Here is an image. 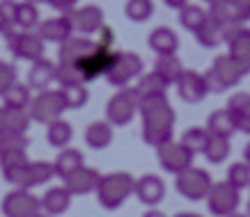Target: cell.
Here are the masks:
<instances>
[{
  "label": "cell",
  "mask_w": 250,
  "mask_h": 217,
  "mask_svg": "<svg viewBox=\"0 0 250 217\" xmlns=\"http://www.w3.org/2000/svg\"><path fill=\"white\" fill-rule=\"evenodd\" d=\"M138 112L143 117V142L147 146L161 149L163 144L172 142L177 114H174L166 94L140 98V110Z\"/></svg>",
  "instance_id": "1"
},
{
  "label": "cell",
  "mask_w": 250,
  "mask_h": 217,
  "mask_svg": "<svg viewBox=\"0 0 250 217\" xmlns=\"http://www.w3.org/2000/svg\"><path fill=\"white\" fill-rule=\"evenodd\" d=\"M131 195H136V179L126 172H113L101 176V183L97 187V199L101 208L117 210Z\"/></svg>",
  "instance_id": "2"
},
{
  "label": "cell",
  "mask_w": 250,
  "mask_h": 217,
  "mask_svg": "<svg viewBox=\"0 0 250 217\" xmlns=\"http://www.w3.org/2000/svg\"><path fill=\"white\" fill-rule=\"evenodd\" d=\"M143 69H145L143 57H140L138 53H131V51L115 53L106 67V80L113 85V87L126 90V85L143 73Z\"/></svg>",
  "instance_id": "3"
},
{
  "label": "cell",
  "mask_w": 250,
  "mask_h": 217,
  "mask_svg": "<svg viewBox=\"0 0 250 217\" xmlns=\"http://www.w3.org/2000/svg\"><path fill=\"white\" fill-rule=\"evenodd\" d=\"M64 110H69V108H67V101H64L62 90H46V91H39L37 96L32 98L30 108H28V114H30L32 121L51 126L53 121L62 119Z\"/></svg>",
  "instance_id": "4"
},
{
  "label": "cell",
  "mask_w": 250,
  "mask_h": 217,
  "mask_svg": "<svg viewBox=\"0 0 250 217\" xmlns=\"http://www.w3.org/2000/svg\"><path fill=\"white\" fill-rule=\"evenodd\" d=\"M174 187H177V192L182 197H186L188 201H202V199L209 197L213 183H211L209 172L200 169V167H188L186 172L177 174Z\"/></svg>",
  "instance_id": "5"
},
{
  "label": "cell",
  "mask_w": 250,
  "mask_h": 217,
  "mask_svg": "<svg viewBox=\"0 0 250 217\" xmlns=\"http://www.w3.org/2000/svg\"><path fill=\"white\" fill-rule=\"evenodd\" d=\"M55 176V167L53 163H25L23 167L14 169L12 174L5 176V181H9L12 185H16L19 190H32L37 185H44Z\"/></svg>",
  "instance_id": "6"
},
{
  "label": "cell",
  "mask_w": 250,
  "mask_h": 217,
  "mask_svg": "<svg viewBox=\"0 0 250 217\" xmlns=\"http://www.w3.org/2000/svg\"><path fill=\"white\" fill-rule=\"evenodd\" d=\"M140 110V96L136 90H120L106 103V121L113 126H126Z\"/></svg>",
  "instance_id": "7"
},
{
  "label": "cell",
  "mask_w": 250,
  "mask_h": 217,
  "mask_svg": "<svg viewBox=\"0 0 250 217\" xmlns=\"http://www.w3.org/2000/svg\"><path fill=\"white\" fill-rule=\"evenodd\" d=\"M7 46L14 53V57L25 62H37L44 60V39L35 35V32H7Z\"/></svg>",
  "instance_id": "8"
},
{
  "label": "cell",
  "mask_w": 250,
  "mask_h": 217,
  "mask_svg": "<svg viewBox=\"0 0 250 217\" xmlns=\"http://www.w3.org/2000/svg\"><path fill=\"white\" fill-rule=\"evenodd\" d=\"M241 192L236 190L234 185H229L228 181L223 183H213L211 192L207 197V206L211 210V215L216 217H229L234 215L236 208H239V201H241Z\"/></svg>",
  "instance_id": "9"
},
{
  "label": "cell",
  "mask_w": 250,
  "mask_h": 217,
  "mask_svg": "<svg viewBox=\"0 0 250 217\" xmlns=\"http://www.w3.org/2000/svg\"><path fill=\"white\" fill-rule=\"evenodd\" d=\"M106 48L90 37H71L60 46V64H85Z\"/></svg>",
  "instance_id": "10"
},
{
  "label": "cell",
  "mask_w": 250,
  "mask_h": 217,
  "mask_svg": "<svg viewBox=\"0 0 250 217\" xmlns=\"http://www.w3.org/2000/svg\"><path fill=\"white\" fill-rule=\"evenodd\" d=\"M42 199L32 195L30 190H12L2 199V215L5 217H39Z\"/></svg>",
  "instance_id": "11"
},
{
  "label": "cell",
  "mask_w": 250,
  "mask_h": 217,
  "mask_svg": "<svg viewBox=\"0 0 250 217\" xmlns=\"http://www.w3.org/2000/svg\"><path fill=\"white\" fill-rule=\"evenodd\" d=\"M156 158H159V165L170 174H182L188 167H193V153H190L182 142H167L161 149H156Z\"/></svg>",
  "instance_id": "12"
},
{
  "label": "cell",
  "mask_w": 250,
  "mask_h": 217,
  "mask_svg": "<svg viewBox=\"0 0 250 217\" xmlns=\"http://www.w3.org/2000/svg\"><path fill=\"white\" fill-rule=\"evenodd\" d=\"M177 94H179V98H182L184 103L197 105V103H202L211 91L207 87L205 75L193 71V69H186L184 75L179 78V83H177Z\"/></svg>",
  "instance_id": "13"
},
{
  "label": "cell",
  "mask_w": 250,
  "mask_h": 217,
  "mask_svg": "<svg viewBox=\"0 0 250 217\" xmlns=\"http://www.w3.org/2000/svg\"><path fill=\"white\" fill-rule=\"evenodd\" d=\"M74 32H81V37L87 35H99L104 30V9L99 5H85V7L76 9V12H69Z\"/></svg>",
  "instance_id": "14"
},
{
  "label": "cell",
  "mask_w": 250,
  "mask_h": 217,
  "mask_svg": "<svg viewBox=\"0 0 250 217\" xmlns=\"http://www.w3.org/2000/svg\"><path fill=\"white\" fill-rule=\"evenodd\" d=\"M211 71H213V75L218 78L220 83H223L225 90L236 87V85L243 80V75L248 73V69L243 67V64H239L232 55H218V57L213 60V64H211Z\"/></svg>",
  "instance_id": "15"
},
{
  "label": "cell",
  "mask_w": 250,
  "mask_h": 217,
  "mask_svg": "<svg viewBox=\"0 0 250 217\" xmlns=\"http://www.w3.org/2000/svg\"><path fill=\"white\" fill-rule=\"evenodd\" d=\"M99 183H101V174L85 165L64 179V187L71 192V197H83L90 195V192H97Z\"/></svg>",
  "instance_id": "16"
},
{
  "label": "cell",
  "mask_w": 250,
  "mask_h": 217,
  "mask_svg": "<svg viewBox=\"0 0 250 217\" xmlns=\"http://www.w3.org/2000/svg\"><path fill=\"white\" fill-rule=\"evenodd\" d=\"M37 35L44 41H53V44H64L67 39L74 37V25H71V18L67 14L64 16H53V18H46V21L39 23Z\"/></svg>",
  "instance_id": "17"
},
{
  "label": "cell",
  "mask_w": 250,
  "mask_h": 217,
  "mask_svg": "<svg viewBox=\"0 0 250 217\" xmlns=\"http://www.w3.org/2000/svg\"><path fill=\"white\" fill-rule=\"evenodd\" d=\"M136 197L140 199V203L145 206H159L163 201V197H166V185H163V181L156 176V174H145L140 179L136 181Z\"/></svg>",
  "instance_id": "18"
},
{
  "label": "cell",
  "mask_w": 250,
  "mask_h": 217,
  "mask_svg": "<svg viewBox=\"0 0 250 217\" xmlns=\"http://www.w3.org/2000/svg\"><path fill=\"white\" fill-rule=\"evenodd\" d=\"M58 80V67L51 60H37L32 62L30 71H28V87L37 91H46L51 83Z\"/></svg>",
  "instance_id": "19"
},
{
  "label": "cell",
  "mask_w": 250,
  "mask_h": 217,
  "mask_svg": "<svg viewBox=\"0 0 250 217\" xmlns=\"http://www.w3.org/2000/svg\"><path fill=\"white\" fill-rule=\"evenodd\" d=\"M147 44L152 48L156 55H174L177 48H179V37H177V32L172 28H167V25H159V28H154L149 32V37H147Z\"/></svg>",
  "instance_id": "20"
},
{
  "label": "cell",
  "mask_w": 250,
  "mask_h": 217,
  "mask_svg": "<svg viewBox=\"0 0 250 217\" xmlns=\"http://www.w3.org/2000/svg\"><path fill=\"white\" fill-rule=\"evenodd\" d=\"M30 114L28 110H14V108H0V135L2 133H16L25 135L30 128Z\"/></svg>",
  "instance_id": "21"
},
{
  "label": "cell",
  "mask_w": 250,
  "mask_h": 217,
  "mask_svg": "<svg viewBox=\"0 0 250 217\" xmlns=\"http://www.w3.org/2000/svg\"><path fill=\"white\" fill-rule=\"evenodd\" d=\"M207 130L211 133V137L229 140L239 128H236V119L229 114L228 108H225V110H216V112L209 114V119H207Z\"/></svg>",
  "instance_id": "22"
},
{
  "label": "cell",
  "mask_w": 250,
  "mask_h": 217,
  "mask_svg": "<svg viewBox=\"0 0 250 217\" xmlns=\"http://www.w3.org/2000/svg\"><path fill=\"white\" fill-rule=\"evenodd\" d=\"M69 206H71V192H69L64 185L51 187V190H46V195L42 197V208H44L48 215H62V213L69 210Z\"/></svg>",
  "instance_id": "23"
},
{
  "label": "cell",
  "mask_w": 250,
  "mask_h": 217,
  "mask_svg": "<svg viewBox=\"0 0 250 217\" xmlns=\"http://www.w3.org/2000/svg\"><path fill=\"white\" fill-rule=\"evenodd\" d=\"M85 142L94 151L108 149L113 144V128L108 121H92L90 126L85 128Z\"/></svg>",
  "instance_id": "24"
},
{
  "label": "cell",
  "mask_w": 250,
  "mask_h": 217,
  "mask_svg": "<svg viewBox=\"0 0 250 217\" xmlns=\"http://www.w3.org/2000/svg\"><path fill=\"white\" fill-rule=\"evenodd\" d=\"M184 71H186V69H184L182 60H179L177 55H161V57H156V62H154V73H159L167 85L179 83V78L184 75Z\"/></svg>",
  "instance_id": "25"
},
{
  "label": "cell",
  "mask_w": 250,
  "mask_h": 217,
  "mask_svg": "<svg viewBox=\"0 0 250 217\" xmlns=\"http://www.w3.org/2000/svg\"><path fill=\"white\" fill-rule=\"evenodd\" d=\"M83 151L78 149H62L60 153H58V158H55V174L60 176V179H67L69 174H74L76 169H81V167L85 165L83 163Z\"/></svg>",
  "instance_id": "26"
},
{
  "label": "cell",
  "mask_w": 250,
  "mask_h": 217,
  "mask_svg": "<svg viewBox=\"0 0 250 217\" xmlns=\"http://www.w3.org/2000/svg\"><path fill=\"white\" fill-rule=\"evenodd\" d=\"M71 137H74V128H71V124L64 119H58L53 121L51 126H48V130H46V140H48V144L53 146V149H69V142H71Z\"/></svg>",
  "instance_id": "27"
},
{
  "label": "cell",
  "mask_w": 250,
  "mask_h": 217,
  "mask_svg": "<svg viewBox=\"0 0 250 217\" xmlns=\"http://www.w3.org/2000/svg\"><path fill=\"white\" fill-rule=\"evenodd\" d=\"M209 142H211V133H209L207 128H200V126L188 128V130H184V135H182V144L193 153V156L205 153Z\"/></svg>",
  "instance_id": "28"
},
{
  "label": "cell",
  "mask_w": 250,
  "mask_h": 217,
  "mask_svg": "<svg viewBox=\"0 0 250 217\" xmlns=\"http://www.w3.org/2000/svg\"><path fill=\"white\" fill-rule=\"evenodd\" d=\"M228 46H229L228 55H232L239 64H243V67L250 71V28L243 25V30L239 32Z\"/></svg>",
  "instance_id": "29"
},
{
  "label": "cell",
  "mask_w": 250,
  "mask_h": 217,
  "mask_svg": "<svg viewBox=\"0 0 250 217\" xmlns=\"http://www.w3.org/2000/svg\"><path fill=\"white\" fill-rule=\"evenodd\" d=\"M207 18H209V9H202L200 5H186V7L179 12V23H182V28H186V30L193 32V35L205 25Z\"/></svg>",
  "instance_id": "30"
},
{
  "label": "cell",
  "mask_w": 250,
  "mask_h": 217,
  "mask_svg": "<svg viewBox=\"0 0 250 217\" xmlns=\"http://www.w3.org/2000/svg\"><path fill=\"white\" fill-rule=\"evenodd\" d=\"M195 39H197V44L205 46V48H216V46H220L225 41V39H223V25L216 23L211 16H209L205 25L195 32Z\"/></svg>",
  "instance_id": "31"
},
{
  "label": "cell",
  "mask_w": 250,
  "mask_h": 217,
  "mask_svg": "<svg viewBox=\"0 0 250 217\" xmlns=\"http://www.w3.org/2000/svg\"><path fill=\"white\" fill-rule=\"evenodd\" d=\"M2 103L5 108H14V110H28L32 103V96H30V87L28 85H21L16 83L14 87H9L2 96Z\"/></svg>",
  "instance_id": "32"
},
{
  "label": "cell",
  "mask_w": 250,
  "mask_h": 217,
  "mask_svg": "<svg viewBox=\"0 0 250 217\" xmlns=\"http://www.w3.org/2000/svg\"><path fill=\"white\" fill-rule=\"evenodd\" d=\"M124 14L133 23H145L152 18L154 2L152 0H126V2H124Z\"/></svg>",
  "instance_id": "33"
},
{
  "label": "cell",
  "mask_w": 250,
  "mask_h": 217,
  "mask_svg": "<svg viewBox=\"0 0 250 217\" xmlns=\"http://www.w3.org/2000/svg\"><path fill=\"white\" fill-rule=\"evenodd\" d=\"M167 87H170V85H167L159 73H154L152 71L149 75H145L143 80L138 83V87H133V90L138 91V96L140 98H147V96H161V94H166Z\"/></svg>",
  "instance_id": "34"
},
{
  "label": "cell",
  "mask_w": 250,
  "mask_h": 217,
  "mask_svg": "<svg viewBox=\"0 0 250 217\" xmlns=\"http://www.w3.org/2000/svg\"><path fill=\"white\" fill-rule=\"evenodd\" d=\"M90 75L85 73L83 64H58V83L62 87L69 85H85Z\"/></svg>",
  "instance_id": "35"
},
{
  "label": "cell",
  "mask_w": 250,
  "mask_h": 217,
  "mask_svg": "<svg viewBox=\"0 0 250 217\" xmlns=\"http://www.w3.org/2000/svg\"><path fill=\"white\" fill-rule=\"evenodd\" d=\"M37 21H39V12L35 2H28V0L16 2V28L30 30V28L37 25Z\"/></svg>",
  "instance_id": "36"
},
{
  "label": "cell",
  "mask_w": 250,
  "mask_h": 217,
  "mask_svg": "<svg viewBox=\"0 0 250 217\" xmlns=\"http://www.w3.org/2000/svg\"><path fill=\"white\" fill-rule=\"evenodd\" d=\"M30 140L25 135H16V133H2L0 135V156H7V153H23L28 151Z\"/></svg>",
  "instance_id": "37"
},
{
  "label": "cell",
  "mask_w": 250,
  "mask_h": 217,
  "mask_svg": "<svg viewBox=\"0 0 250 217\" xmlns=\"http://www.w3.org/2000/svg\"><path fill=\"white\" fill-rule=\"evenodd\" d=\"M62 94H64V101H67L69 110H81L87 105V98H90V91L85 85H69V87H62Z\"/></svg>",
  "instance_id": "38"
},
{
  "label": "cell",
  "mask_w": 250,
  "mask_h": 217,
  "mask_svg": "<svg viewBox=\"0 0 250 217\" xmlns=\"http://www.w3.org/2000/svg\"><path fill=\"white\" fill-rule=\"evenodd\" d=\"M229 151H232L229 140H223V137H211V142H209V146H207L205 156H207V160H209L211 165H220L223 160H228Z\"/></svg>",
  "instance_id": "39"
},
{
  "label": "cell",
  "mask_w": 250,
  "mask_h": 217,
  "mask_svg": "<svg viewBox=\"0 0 250 217\" xmlns=\"http://www.w3.org/2000/svg\"><path fill=\"white\" fill-rule=\"evenodd\" d=\"M228 183L229 185H234L239 192H241L243 187H250V167L246 163H234V165H229L228 169Z\"/></svg>",
  "instance_id": "40"
},
{
  "label": "cell",
  "mask_w": 250,
  "mask_h": 217,
  "mask_svg": "<svg viewBox=\"0 0 250 217\" xmlns=\"http://www.w3.org/2000/svg\"><path fill=\"white\" fill-rule=\"evenodd\" d=\"M228 110L236 121L250 117V94L248 91H239L228 101Z\"/></svg>",
  "instance_id": "41"
},
{
  "label": "cell",
  "mask_w": 250,
  "mask_h": 217,
  "mask_svg": "<svg viewBox=\"0 0 250 217\" xmlns=\"http://www.w3.org/2000/svg\"><path fill=\"white\" fill-rule=\"evenodd\" d=\"M25 163H30L28 156H25V151H23V153H7V156H0V172H2V176H7V174H12L14 169L23 167Z\"/></svg>",
  "instance_id": "42"
},
{
  "label": "cell",
  "mask_w": 250,
  "mask_h": 217,
  "mask_svg": "<svg viewBox=\"0 0 250 217\" xmlns=\"http://www.w3.org/2000/svg\"><path fill=\"white\" fill-rule=\"evenodd\" d=\"M16 85V69L14 64L0 60V96H5V91Z\"/></svg>",
  "instance_id": "43"
},
{
  "label": "cell",
  "mask_w": 250,
  "mask_h": 217,
  "mask_svg": "<svg viewBox=\"0 0 250 217\" xmlns=\"http://www.w3.org/2000/svg\"><path fill=\"white\" fill-rule=\"evenodd\" d=\"M228 7L236 23L243 25L246 21H250V0H228Z\"/></svg>",
  "instance_id": "44"
},
{
  "label": "cell",
  "mask_w": 250,
  "mask_h": 217,
  "mask_svg": "<svg viewBox=\"0 0 250 217\" xmlns=\"http://www.w3.org/2000/svg\"><path fill=\"white\" fill-rule=\"evenodd\" d=\"M76 2L78 0H48V5L53 9H58V12H71V9L76 7Z\"/></svg>",
  "instance_id": "45"
},
{
  "label": "cell",
  "mask_w": 250,
  "mask_h": 217,
  "mask_svg": "<svg viewBox=\"0 0 250 217\" xmlns=\"http://www.w3.org/2000/svg\"><path fill=\"white\" fill-rule=\"evenodd\" d=\"M205 80H207V87H209V91H225V87H223V83H220L218 78L213 75V71L209 69L205 73Z\"/></svg>",
  "instance_id": "46"
},
{
  "label": "cell",
  "mask_w": 250,
  "mask_h": 217,
  "mask_svg": "<svg viewBox=\"0 0 250 217\" xmlns=\"http://www.w3.org/2000/svg\"><path fill=\"white\" fill-rule=\"evenodd\" d=\"M163 2H166L170 9H179V12H182L186 5H188V0H163Z\"/></svg>",
  "instance_id": "47"
},
{
  "label": "cell",
  "mask_w": 250,
  "mask_h": 217,
  "mask_svg": "<svg viewBox=\"0 0 250 217\" xmlns=\"http://www.w3.org/2000/svg\"><path fill=\"white\" fill-rule=\"evenodd\" d=\"M236 128H239L241 133L250 135V117H246V119H239V121H236Z\"/></svg>",
  "instance_id": "48"
},
{
  "label": "cell",
  "mask_w": 250,
  "mask_h": 217,
  "mask_svg": "<svg viewBox=\"0 0 250 217\" xmlns=\"http://www.w3.org/2000/svg\"><path fill=\"white\" fill-rule=\"evenodd\" d=\"M0 32H2V35H7V32H12V28H9L7 21H5V14H2V9H0Z\"/></svg>",
  "instance_id": "49"
},
{
  "label": "cell",
  "mask_w": 250,
  "mask_h": 217,
  "mask_svg": "<svg viewBox=\"0 0 250 217\" xmlns=\"http://www.w3.org/2000/svg\"><path fill=\"white\" fill-rule=\"evenodd\" d=\"M143 217H166V215H163L161 210H154V208H149V210H147V213H145Z\"/></svg>",
  "instance_id": "50"
},
{
  "label": "cell",
  "mask_w": 250,
  "mask_h": 217,
  "mask_svg": "<svg viewBox=\"0 0 250 217\" xmlns=\"http://www.w3.org/2000/svg\"><path fill=\"white\" fill-rule=\"evenodd\" d=\"M243 163H246V165L250 167V142H248V146L243 149Z\"/></svg>",
  "instance_id": "51"
},
{
  "label": "cell",
  "mask_w": 250,
  "mask_h": 217,
  "mask_svg": "<svg viewBox=\"0 0 250 217\" xmlns=\"http://www.w3.org/2000/svg\"><path fill=\"white\" fill-rule=\"evenodd\" d=\"M174 217H202V215H197V213H177Z\"/></svg>",
  "instance_id": "52"
},
{
  "label": "cell",
  "mask_w": 250,
  "mask_h": 217,
  "mask_svg": "<svg viewBox=\"0 0 250 217\" xmlns=\"http://www.w3.org/2000/svg\"><path fill=\"white\" fill-rule=\"evenodd\" d=\"M229 217H250L248 213H234V215H229Z\"/></svg>",
  "instance_id": "53"
},
{
  "label": "cell",
  "mask_w": 250,
  "mask_h": 217,
  "mask_svg": "<svg viewBox=\"0 0 250 217\" xmlns=\"http://www.w3.org/2000/svg\"><path fill=\"white\" fill-rule=\"evenodd\" d=\"M205 2H209V7H211V5H218V2H223V0H205Z\"/></svg>",
  "instance_id": "54"
},
{
  "label": "cell",
  "mask_w": 250,
  "mask_h": 217,
  "mask_svg": "<svg viewBox=\"0 0 250 217\" xmlns=\"http://www.w3.org/2000/svg\"><path fill=\"white\" fill-rule=\"evenodd\" d=\"M28 2H35V5H37V2H48V0H28Z\"/></svg>",
  "instance_id": "55"
},
{
  "label": "cell",
  "mask_w": 250,
  "mask_h": 217,
  "mask_svg": "<svg viewBox=\"0 0 250 217\" xmlns=\"http://www.w3.org/2000/svg\"><path fill=\"white\" fill-rule=\"evenodd\" d=\"M39 217H51V215H39Z\"/></svg>",
  "instance_id": "56"
},
{
  "label": "cell",
  "mask_w": 250,
  "mask_h": 217,
  "mask_svg": "<svg viewBox=\"0 0 250 217\" xmlns=\"http://www.w3.org/2000/svg\"><path fill=\"white\" fill-rule=\"evenodd\" d=\"M248 215H250V203H248Z\"/></svg>",
  "instance_id": "57"
}]
</instances>
